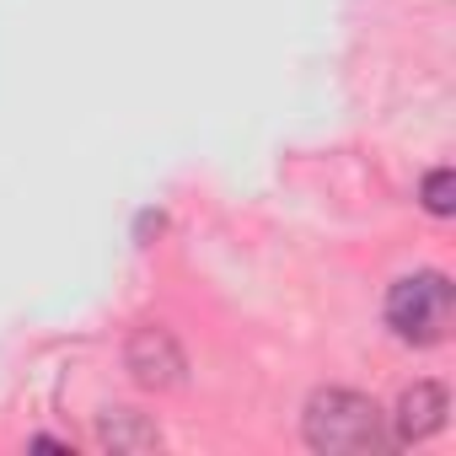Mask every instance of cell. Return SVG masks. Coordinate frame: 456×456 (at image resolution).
<instances>
[{
    "mask_svg": "<svg viewBox=\"0 0 456 456\" xmlns=\"http://www.w3.org/2000/svg\"><path fill=\"white\" fill-rule=\"evenodd\" d=\"M306 445L322 451V456H365V451H381L387 445V429H381V408L360 392H317L306 403Z\"/></svg>",
    "mask_w": 456,
    "mask_h": 456,
    "instance_id": "obj_1",
    "label": "cell"
},
{
    "mask_svg": "<svg viewBox=\"0 0 456 456\" xmlns=\"http://www.w3.org/2000/svg\"><path fill=\"white\" fill-rule=\"evenodd\" d=\"M387 322L408 344H440L451 328V280L445 274H408L387 296Z\"/></svg>",
    "mask_w": 456,
    "mask_h": 456,
    "instance_id": "obj_2",
    "label": "cell"
},
{
    "mask_svg": "<svg viewBox=\"0 0 456 456\" xmlns=\"http://www.w3.org/2000/svg\"><path fill=\"white\" fill-rule=\"evenodd\" d=\"M129 370H134V381H145V387H172L177 370H183V354H177V344H172L161 328H140V333L129 338Z\"/></svg>",
    "mask_w": 456,
    "mask_h": 456,
    "instance_id": "obj_3",
    "label": "cell"
},
{
    "mask_svg": "<svg viewBox=\"0 0 456 456\" xmlns=\"http://www.w3.org/2000/svg\"><path fill=\"white\" fill-rule=\"evenodd\" d=\"M440 424H445V387H435V381L408 387L397 403V440H424Z\"/></svg>",
    "mask_w": 456,
    "mask_h": 456,
    "instance_id": "obj_4",
    "label": "cell"
},
{
    "mask_svg": "<svg viewBox=\"0 0 456 456\" xmlns=\"http://www.w3.org/2000/svg\"><path fill=\"white\" fill-rule=\"evenodd\" d=\"M102 445H113V451H151L161 435H156V424H145L140 413H129V408H118V413H108L102 419Z\"/></svg>",
    "mask_w": 456,
    "mask_h": 456,
    "instance_id": "obj_5",
    "label": "cell"
},
{
    "mask_svg": "<svg viewBox=\"0 0 456 456\" xmlns=\"http://www.w3.org/2000/svg\"><path fill=\"white\" fill-rule=\"evenodd\" d=\"M424 209L429 215H451L456 209V177H451V167H440V172L424 177Z\"/></svg>",
    "mask_w": 456,
    "mask_h": 456,
    "instance_id": "obj_6",
    "label": "cell"
}]
</instances>
